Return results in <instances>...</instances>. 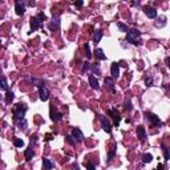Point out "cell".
<instances>
[{
    "mask_svg": "<svg viewBox=\"0 0 170 170\" xmlns=\"http://www.w3.org/2000/svg\"><path fill=\"white\" fill-rule=\"evenodd\" d=\"M27 110H28L27 104H24V102H18V104L14 106V109H12L14 121L15 122H19V121H21V120H24Z\"/></svg>",
    "mask_w": 170,
    "mask_h": 170,
    "instance_id": "6da1fadb",
    "label": "cell"
},
{
    "mask_svg": "<svg viewBox=\"0 0 170 170\" xmlns=\"http://www.w3.org/2000/svg\"><path fill=\"white\" fill-rule=\"evenodd\" d=\"M140 39H141V32L138 29H129L128 33H126V41L130 43L133 45H138L140 44Z\"/></svg>",
    "mask_w": 170,
    "mask_h": 170,
    "instance_id": "7a4b0ae2",
    "label": "cell"
},
{
    "mask_svg": "<svg viewBox=\"0 0 170 170\" xmlns=\"http://www.w3.org/2000/svg\"><path fill=\"white\" fill-rule=\"evenodd\" d=\"M145 117H146V120L149 121V124L153 126V128H160V126H162L161 118L158 117L157 114L152 113V112H145Z\"/></svg>",
    "mask_w": 170,
    "mask_h": 170,
    "instance_id": "3957f363",
    "label": "cell"
},
{
    "mask_svg": "<svg viewBox=\"0 0 170 170\" xmlns=\"http://www.w3.org/2000/svg\"><path fill=\"white\" fill-rule=\"evenodd\" d=\"M108 113H109V116L112 117V120H113V125L114 126H120V122H121V114H120V112L117 110V108H110L109 110H108Z\"/></svg>",
    "mask_w": 170,
    "mask_h": 170,
    "instance_id": "277c9868",
    "label": "cell"
},
{
    "mask_svg": "<svg viewBox=\"0 0 170 170\" xmlns=\"http://www.w3.org/2000/svg\"><path fill=\"white\" fill-rule=\"evenodd\" d=\"M49 117H51V120H52L53 122H59L60 120L63 118V114L57 110V108H56L53 104L49 106Z\"/></svg>",
    "mask_w": 170,
    "mask_h": 170,
    "instance_id": "5b68a950",
    "label": "cell"
},
{
    "mask_svg": "<svg viewBox=\"0 0 170 170\" xmlns=\"http://www.w3.org/2000/svg\"><path fill=\"white\" fill-rule=\"evenodd\" d=\"M100 117V121H101V128H102V130L106 133H112V129H113V126H112V124L109 122V120H106V117H104V116H98Z\"/></svg>",
    "mask_w": 170,
    "mask_h": 170,
    "instance_id": "8992f818",
    "label": "cell"
},
{
    "mask_svg": "<svg viewBox=\"0 0 170 170\" xmlns=\"http://www.w3.org/2000/svg\"><path fill=\"white\" fill-rule=\"evenodd\" d=\"M37 88H39V97H40V100H41V101H47L49 98L48 89H47L45 85H43V84H39Z\"/></svg>",
    "mask_w": 170,
    "mask_h": 170,
    "instance_id": "52a82bcc",
    "label": "cell"
},
{
    "mask_svg": "<svg viewBox=\"0 0 170 170\" xmlns=\"http://www.w3.org/2000/svg\"><path fill=\"white\" fill-rule=\"evenodd\" d=\"M72 137H73V140L76 141V144L83 142L84 134H83V132H81V129L80 128H73L72 129Z\"/></svg>",
    "mask_w": 170,
    "mask_h": 170,
    "instance_id": "ba28073f",
    "label": "cell"
},
{
    "mask_svg": "<svg viewBox=\"0 0 170 170\" xmlns=\"http://www.w3.org/2000/svg\"><path fill=\"white\" fill-rule=\"evenodd\" d=\"M104 84L106 87V90L110 93H116V88H114V80L112 77H105L104 79Z\"/></svg>",
    "mask_w": 170,
    "mask_h": 170,
    "instance_id": "9c48e42d",
    "label": "cell"
},
{
    "mask_svg": "<svg viewBox=\"0 0 170 170\" xmlns=\"http://www.w3.org/2000/svg\"><path fill=\"white\" fill-rule=\"evenodd\" d=\"M29 25H31V32H35L41 28V21L39 20L37 16H33V18H31V20H29Z\"/></svg>",
    "mask_w": 170,
    "mask_h": 170,
    "instance_id": "30bf717a",
    "label": "cell"
},
{
    "mask_svg": "<svg viewBox=\"0 0 170 170\" xmlns=\"http://www.w3.org/2000/svg\"><path fill=\"white\" fill-rule=\"evenodd\" d=\"M110 75H112V79L113 80H117L120 77V64L118 63H112L110 65Z\"/></svg>",
    "mask_w": 170,
    "mask_h": 170,
    "instance_id": "8fae6325",
    "label": "cell"
},
{
    "mask_svg": "<svg viewBox=\"0 0 170 170\" xmlns=\"http://www.w3.org/2000/svg\"><path fill=\"white\" fill-rule=\"evenodd\" d=\"M60 24H61V19L57 16V18H53L52 21L48 24V29H51V31H57L60 28Z\"/></svg>",
    "mask_w": 170,
    "mask_h": 170,
    "instance_id": "7c38bea8",
    "label": "cell"
},
{
    "mask_svg": "<svg viewBox=\"0 0 170 170\" xmlns=\"http://www.w3.org/2000/svg\"><path fill=\"white\" fill-rule=\"evenodd\" d=\"M15 11H16V15L19 16H23L25 14V5L23 1H15Z\"/></svg>",
    "mask_w": 170,
    "mask_h": 170,
    "instance_id": "4fadbf2b",
    "label": "cell"
},
{
    "mask_svg": "<svg viewBox=\"0 0 170 170\" xmlns=\"http://www.w3.org/2000/svg\"><path fill=\"white\" fill-rule=\"evenodd\" d=\"M144 12H145V15L149 19H156L157 18L156 8H153V7H144Z\"/></svg>",
    "mask_w": 170,
    "mask_h": 170,
    "instance_id": "5bb4252c",
    "label": "cell"
},
{
    "mask_svg": "<svg viewBox=\"0 0 170 170\" xmlns=\"http://www.w3.org/2000/svg\"><path fill=\"white\" fill-rule=\"evenodd\" d=\"M89 85H90L92 88H93V89H96V90H98V89H100V85H98V81H97V79L94 77V75H93V73H90V75H89Z\"/></svg>",
    "mask_w": 170,
    "mask_h": 170,
    "instance_id": "9a60e30c",
    "label": "cell"
},
{
    "mask_svg": "<svg viewBox=\"0 0 170 170\" xmlns=\"http://www.w3.org/2000/svg\"><path fill=\"white\" fill-rule=\"evenodd\" d=\"M55 167V163L48 158H43V170H52Z\"/></svg>",
    "mask_w": 170,
    "mask_h": 170,
    "instance_id": "2e32d148",
    "label": "cell"
},
{
    "mask_svg": "<svg viewBox=\"0 0 170 170\" xmlns=\"http://www.w3.org/2000/svg\"><path fill=\"white\" fill-rule=\"evenodd\" d=\"M137 137H138L141 141H145V138H146V129L144 128L142 125H140L138 128H137Z\"/></svg>",
    "mask_w": 170,
    "mask_h": 170,
    "instance_id": "e0dca14e",
    "label": "cell"
},
{
    "mask_svg": "<svg viewBox=\"0 0 170 170\" xmlns=\"http://www.w3.org/2000/svg\"><path fill=\"white\" fill-rule=\"evenodd\" d=\"M14 98H15V93L12 92V90H7L5 92V96H4V101H5V104L7 105H9L12 101H14Z\"/></svg>",
    "mask_w": 170,
    "mask_h": 170,
    "instance_id": "ac0fdd59",
    "label": "cell"
},
{
    "mask_svg": "<svg viewBox=\"0 0 170 170\" xmlns=\"http://www.w3.org/2000/svg\"><path fill=\"white\" fill-rule=\"evenodd\" d=\"M154 25H156V28H163L166 25V18H165V16H160V18L156 20Z\"/></svg>",
    "mask_w": 170,
    "mask_h": 170,
    "instance_id": "d6986e66",
    "label": "cell"
},
{
    "mask_svg": "<svg viewBox=\"0 0 170 170\" xmlns=\"http://www.w3.org/2000/svg\"><path fill=\"white\" fill-rule=\"evenodd\" d=\"M33 156H35V152H33V149H32V146H29L28 149H25L24 152V157L27 161H31L32 158H33Z\"/></svg>",
    "mask_w": 170,
    "mask_h": 170,
    "instance_id": "ffe728a7",
    "label": "cell"
},
{
    "mask_svg": "<svg viewBox=\"0 0 170 170\" xmlns=\"http://www.w3.org/2000/svg\"><path fill=\"white\" fill-rule=\"evenodd\" d=\"M102 36H104V33H102V31H96V33H94L93 36V43L94 44H98V43L101 41V39H102Z\"/></svg>",
    "mask_w": 170,
    "mask_h": 170,
    "instance_id": "44dd1931",
    "label": "cell"
},
{
    "mask_svg": "<svg viewBox=\"0 0 170 170\" xmlns=\"http://www.w3.org/2000/svg\"><path fill=\"white\" fill-rule=\"evenodd\" d=\"M94 53H96V57H97L98 60H105V59H106V56H105L104 51H102V49H101V48H97V49H96V52H94Z\"/></svg>",
    "mask_w": 170,
    "mask_h": 170,
    "instance_id": "7402d4cb",
    "label": "cell"
},
{
    "mask_svg": "<svg viewBox=\"0 0 170 170\" xmlns=\"http://www.w3.org/2000/svg\"><path fill=\"white\" fill-rule=\"evenodd\" d=\"M161 148H162V152H163V156H165V160H169V158H170L169 148H167L165 144H161Z\"/></svg>",
    "mask_w": 170,
    "mask_h": 170,
    "instance_id": "603a6c76",
    "label": "cell"
},
{
    "mask_svg": "<svg viewBox=\"0 0 170 170\" xmlns=\"http://www.w3.org/2000/svg\"><path fill=\"white\" fill-rule=\"evenodd\" d=\"M153 161V156L150 154V153H145L142 156V162L144 163H149V162H152Z\"/></svg>",
    "mask_w": 170,
    "mask_h": 170,
    "instance_id": "cb8c5ba5",
    "label": "cell"
},
{
    "mask_svg": "<svg viewBox=\"0 0 170 170\" xmlns=\"http://www.w3.org/2000/svg\"><path fill=\"white\" fill-rule=\"evenodd\" d=\"M18 126H19V129H21V130H25V129L28 128V122H27V120H21V121H19L18 122Z\"/></svg>",
    "mask_w": 170,
    "mask_h": 170,
    "instance_id": "d4e9b609",
    "label": "cell"
},
{
    "mask_svg": "<svg viewBox=\"0 0 170 170\" xmlns=\"http://www.w3.org/2000/svg\"><path fill=\"white\" fill-rule=\"evenodd\" d=\"M0 87H1V89L3 90H5V92L8 90V84H7V79H5V76H1V85H0Z\"/></svg>",
    "mask_w": 170,
    "mask_h": 170,
    "instance_id": "484cf974",
    "label": "cell"
},
{
    "mask_svg": "<svg viewBox=\"0 0 170 170\" xmlns=\"http://www.w3.org/2000/svg\"><path fill=\"white\" fill-rule=\"evenodd\" d=\"M14 145L16 146V148H23L24 146V141L21 138H15L14 140Z\"/></svg>",
    "mask_w": 170,
    "mask_h": 170,
    "instance_id": "4316f807",
    "label": "cell"
},
{
    "mask_svg": "<svg viewBox=\"0 0 170 170\" xmlns=\"http://www.w3.org/2000/svg\"><path fill=\"white\" fill-rule=\"evenodd\" d=\"M85 56H87V59H88V60L92 59V52H90L89 44H85Z\"/></svg>",
    "mask_w": 170,
    "mask_h": 170,
    "instance_id": "83f0119b",
    "label": "cell"
},
{
    "mask_svg": "<svg viewBox=\"0 0 170 170\" xmlns=\"http://www.w3.org/2000/svg\"><path fill=\"white\" fill-rule=\"evenodd\" d=\"M117 27H118V29H120V31L121 32H126V33H128V27H126L125 24H122V23H117Z\"/></svg>",
    "mask_w": 170,
    "mask_h": 170,
    "instance_id": "f1b7e54d",
    "label": "cell"
},
{
    "mask_svg": "<svg viewBox=\"0 0 170 170\" xmlns=\"http://www.w3.org/2000/svg\"><path fill=\"white\" fill-rule=\"evenodd\" d=\"M125 109H126L128 112H132L133 105H132V101H130V100H126V101H125Z\"/></svg>",
    "mask_w": 170,
    "mask_h": 170,
    "instance_id": "f546056e",
    "label": "cell"
},
{
    "mask_svg": "<svg viewBox=\"0 0 170 170\" xmlns=\"http://www.w3.org/2000/svg\"><path fill=\"white\" fill-rule=\"evenodd\" d=\"M145 85L146 87H152L153 85V77H145Z\"/></svg>",
    "mask_w": 170,
    "mask_h": 170,
    "instance_id": "4dcf8cb0",
    "label": "cell"
},
{
    "mask_svg": "<svg viewBox=\"0 0 170 170\" xmlns=\"http://www.w3.org/2000/svg\"><path fill=\"white\" fill-rule=\"evenodd\" d=\"M114 154H116V149H112V150H109V153H108V162L114 157Z\"/></svg>",
    "mask_w": 170,
    "mask_h": 170,
    "instance_id": "1f68e13d",
    "label": "cell"
},
{
    "mask_svg": "<svg viewBox=\"0 0 170 170\" xmlns=\"http://www.w3.org/2000/svg\"><path fill=\"white\" fill-rule=\"evenodd\" d=\"M90 69L93 70V72H96L97 75H100L101 73V70H100V66H98V64L97 65H90Z\"/></svg>",
    "mask_w": 170,
    "mask_h": 170,
    "instance_id": "d6a6232c",
    "label": "cell"
},
{
    "mask_svg": "<svg viewBox=\"0 0 170 170\" xmlns=\"http://www.w3.org/2000/svg\"><path fill=\"white\" fill-rule=\"evenodd\" d=\"M85 167L88 170H96V167H94V165L92 162H85Z\"/></svg>",
    "mask_w": 170,
    "mask_h": 170,
    "instance_id": "836d02e7",
    "label": "cell"
},
{
    "mask_svg": "<svg viewBox=\"0 0 170 170\" xmlns=\"http://www.w3.org/2000/svg\"><path fill=\"white\" fill-rule=\"evenodd\" d=\"M89 69H90V64L89 63H85L83 65V72H88Z\"/></svg>",
    "mask_w": 170,
    "mask_h": 170,
    "instance_id": "e575fe53",
    "label": "cell"
},
{
    "mask_svg": "<svg viewBox=\"0 0 170 170\" xmlns=\"http://www.w3.org/2000/svg\"><path fill=\"white\" fill-rule=\"evenodd\" d=\"M66 141H68V142H69L70 145H75V144H76V141L73 140L72 135H68V137H66Z\"/></svg>",
    "mask_w": 170,
    "mask_h": 170,
    "instance_id": "d590c367",
    "label": "cell"
},
{
    "mask_svg": "<svg viewBox=\"0 0 170 170\" xmlns=\"http://www.w3.org/2000/svg\"><path fill=\"white\" fill-rule=\"evenodd\" d=\"M37 18H39V20H40V21H43V20H45V19H47V16H45L43 12H40V14L37 15Z\"/></svg>",
    "mask_w": 170,
    "mask_h": 170,
    "instance_id": "8d00e7d4",
    "label": "cell"
},
{
    "mask_svg": "<svg viewBox=\"0 0 170 170\" xmlns=\"http://www.w3.org/2000/svg\"><path fill=\"white\" fill-rule=\"evenodd\" d=\"M75 5L80 8V7H83V5H84V1H83V0H79V1H75Z\"/></svg>",
    "mask_w": 170,
    "mask_h": 170,
    "instance_id": "74e56055",
    "label": "cell"
},
{
    "mask_svg": "<svg viewBox=\"0 0 170 170\" xmlns=\"http://www.w3.org/2000/svg\"><path fill=\"white\" fill-rule=\"evenodd\" d=\"M36 141H37V135H33V137H31V146L33 145V144H36Z\"/></svg>",
    "mask_w": 170,
    "mask_h": 170,
    "instance_id": "f35d334b",
    "label": "cell"
},
{
    "mask_svg": "<svg viewBox=\"0 0 170 170\" xmlns=\"http://www.w3.org/2000/svg\"><path fill=\"white\" fill-rule=\"evenodd\" d=\"M163 169H165V165L163 163H158V166H157L156 170H163Z\"/></svg>",
    "mask_w": 170,
    "mask_h": 170,
    "instance_id": "ab89813d",
    "label": "cell"
},
{
    "mask_svg": "<svg viewBox=\"0 0 170 170\" xmlns=\"http://www.w3.org/2000/svg\"><path fill=\"white\" fill-rule=\"evenodd\" d=\"M165 63H166V65L169 66V69H170V57H169V56H167L166 59H165Z\"/></svg>",
    "mask_w": 170,
    "mask_h": 170,
    "instance_id": "60d3db41",
    "label": "cell"
},
{
    "mask_svg": "<svg viewBox=\"0 0 170 170\" xmlns=\"http://www.w3.org/2000/svg\"><path fill=\"white\" fill-rule=\"evenodd\" d=\"M130 5H140V1H132Z\"/></svg>",
    "mask_w": 170,
    "mask_h": 170,
    "instance_id": "b9f144b4",
    "label": "cell"
},
{
    "mask_svg": "<svg viewBox=\"0 0 170 170\" xmlns=\"http://www.w3.org/2000/svg\"><path fill=\"white\" fill-rule=\"evenodd\" d=\"M28 4H29V5H31V7H33V5H35V1H29V3H28Z\"/></svg>",
    "mask_w": 170,
    "mask_h": 170,
    "instance_id": "7bdbcfd3",
    "label": "cell"
}]
</instances>
